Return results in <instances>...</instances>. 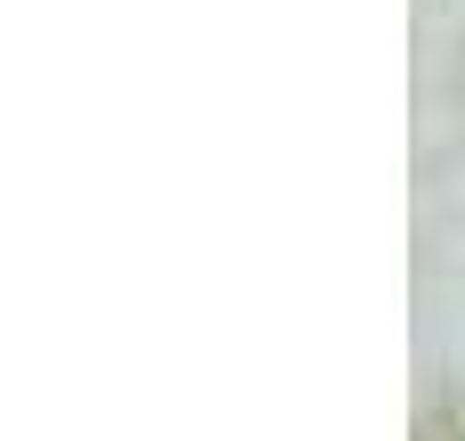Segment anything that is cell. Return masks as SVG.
Segmentation results:
<instances>
[{"label":"cell","mask_w":465,"mask_h":441,"mask_svg":"<svg viewBox=\"0 0 465 441\" xmlns=\"http://www.w3.org/2000/svg\"><path fill=\"white\" fill-rule=\"evenodd\" d=\"M425 441H465V409H458V417H441V426H425Z\"/></svg>","instance_id":"6da1fadb"}]
</instances>
